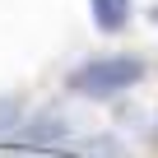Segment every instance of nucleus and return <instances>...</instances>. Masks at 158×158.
Returning <instances> with one entry per match:
<instances>
[{"mask_svg":"<svg viewBox=\"0 0 158 158\" xmlns=\"http://www.w3.org/2000/svg\"><path fill=\"white\" fill-rule=\"evenodd\" d=\"M144 74H149V65L139 56H126V51L121 56H93V60H84L79 70L65 74V89L79 98H116V93L135 89Z\"/></svg>","mask_w":158,"mask_h":158,"instance_id":"f257e3e1","label":"nucleus"},{"mask_svg":"<svg viewBox=\"0 0 158 158\" xmlns=\"http://www.w3.org/2000/svg\"><path fill=\"white\" fill-rule=\"evenodd\" d=\"M89 14H93V28L98 33H126L135 5H130V0H89Z\"/></svg>","mask_w":158,"mask_h":158,"instance_id":"f03ea898","label":"nucleus"}]
</instances>
